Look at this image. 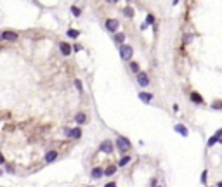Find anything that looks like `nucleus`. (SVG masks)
I'll return each instance as SVG.
<instances>
[{
	"label": "nucleus",
	"instance_id": "nucleus-1",
	"mask_svg": "<svg viewBox=\"0 0 222 187\" xmlns=\"http://www.w3.org/2000/svg\"><path fill=\"white\" fill-rule=\"evenodd\" d=\"M116 151H120L121 154H129V151L132 149V144H130V140L129 139H125V137H121V135H118L116 137Z\"/></svg>",
	"mask_w": 222,
	"mask_h": 187
},
{
	"label": "nucleus",
	"instance_id": "nucleus-2",
	"mask_svg": "<svg viewBox=\"0 0 222 187\" xmlns=\"http://www.w3.org/2000/svg\"><path fill=\"white\" fill-rule=\"evenodd\" d=\"M115 149H116V144H115V142H111L110 139L102 140L101 144H99V151H101V153H104V154H111Z\"/></svg>",
	"mask_w": 222,
	"mask_h": 187
},
{
	"label": "nucleus",
	"instance_id": "nucleus-3",
	"mask_svg": "<svg viewBox=\"0 0 222 187\" xmlns=\"http://www.w3.org/2000/svg\"><path fill=\"white\" fill-rule=\"evenodd\" d=\"M132 56H134V49H132L130 45H127V43H123L120 45V57L123 61H130Z\"/></svg>",
	"mask_w": 222,
	"mask_h": 187
},
{
	"label": "nucleus",
	"instance_id": "nucleus-4",
	"mask_svg": "<svg viewBox=\"0 0 222 187\" xmlns=\"http://www.w3.org/2000/svg\"><path fill=\"white\" fill-rule=\"evenodd\" d=\"M118 28H120V21L118 19H115V18H113V19H106V30L110 31V33H116V31H118Z\"/></svg>",
	"mask_w": 222,
	"mask_h": 187
},
{
	"label": "nucleus",
	"instance_id": "nucleus-5",
	"mask_svg": "<svg viewBox=\"0 0 222 187\" xmlns=\"http://www.w3.org/2000/svg\"><path fill=\"white\" fill-rule=\"evenodd\" d=\"M18 38H19V35H18L16 31H10V30L2 31V40H4V42H16Z\"/></svg>",
	"mask_w": 222,
	"mask_h": 187
},
{
	"label": "nucleus",
	"instance_id": "nucleus-6",
	"mask_svg": "<svg viewBox=\"0 0 222 187\" xmlns=\"http://www.w3.org/2000/svg\"><path fill=\"white\" fill-rule=\"evenodd\" d=\"M217 142H221V144H222V128H219V130H217V132L213 133L212 137L208 139V142H207V146H208V147H212V146H215Z\"/></svg>",
	"mask_w": 222,
	"mask_h": 187
},
{
	"label": "nucleus",
	"instance_id": "nucleus-7",
	"mask_svg": "<svg viewBox=\"0 0 222 187\" xmlns=\"http://www.w3.org/2000/svg\"><path fill=\"white\" fill-rule=\"evenodd\" d=\"M137 83H139L141 87H148V85H149V75H148L146 71H139V73H137Z\"/></svg>",
	"mask_w": 222,
	"mask_h": 187
},
{
	"label": "nucleus",
	"instance_id": "nucleus-8",
	"mask_svg": "<svg viewBox=\"0 0 222 187\" xmlns=\"http://www.w3.org/2000/svg\"><path fill=\"white\" fill-rule=\"evenodd\" d=\"M59 158V153L56 151V149H51V151H47L45 153V156H43V161L45 163H56V159Z\"/></svg>",
	"mask_w": 222,
	"mask_h": 187
},
{
	"label": "nucleus",
	"instance_id": "nucleus-9",
	"mask_svg": "<svg viewBox=\"0 0 222 187\" xmlns=\"http://www.w3.org/2000/svg\"><path fill=\"white\" fill-rule=\"evenodd\" d=\"M64 133H66V137H70V139H80V137H82V130H80V127L66 128V130H64Z\"/></svg>",
	"mask_w": 222,
	"mask_h": 187
},
{
	"label": "nucleus",
	"instance_id": "nucleus-10",
	"mask_svg": "<svg viewBox=\"0 0 222 187\" xmlns=\"http://www.w3.org/2000/svg\"><path fill=\"white\" fill-rule=\"evenodd\" d=\"M137 95H139V100H142L144 104H151V102H153V99H154V95H153L151 92H146V90L139 92Z\"/></svg>",
	"mask_w": 222,
	"mask_h": 187
},
{
	"label": "nucleus",
	"instance_id": "nucleus-11",
	"mask_svg": "<svg viewBox=\"0 0 222 187\" xmlns=\"http://www.w3.org/2000/svg\"><path fill=\"white\" fill-rule=\"evenodd\" d=\"M59 50L62 56H70V54H73V47H71L68 42H61L59 43Z\"/></svg>",
	"mask_w": 222,
	"mask_h": 187
},
{
	"label": "nucleus",
	"instance_id": "nucleus-12",
	"mask_svg": "<svg viewBox=\"0 0 222 187\" xmlns=\"http://www.w3.org/2000/svg\"><path fill=\"white\" fill-rule=\"evenodd\" d=\"M75 123L76 125H85V123H89V116L85 113H76L75 114Z\"/></svg>",
	"mask_w": 222,
	"mask_h": 187
},
{
	"label": "nucleus",
	"instance_id": "nucleus-13",
	"mask_svg": "<svg viewBox=\"0 0 222 187\" xmlns=\"http://www.w3.org/2000/svg\"><path fill=\"white\" fill-rule=\"evenodd\" d=\"M90 177L94 178V180H99V178L104 177V170H102L101 166H96V168H92V172H90Z\"/></svg>",
	"mask_w": 222,
	"mask_h": 187
},
{
	"label": "nucleus",
	"instance_id": "nucleus-14",
	"mask_svg": "<svg viewBox=\"0 0 222 187\" xmlns=\"http://www.w3.org/2000/svg\"><path fill=\"white\" fill-rule=\"evenodd\" d=\"M173 130H175L177 133H181L182 137H187V135H189V130L184 127V125H181V123H177V125L173 127Z\"/></svg>",
	"mask_w": 222,
	"mask_h": 187
},
{
	"label": "nucleus",
	"instance_id": "nucleus-15",
	"mask_svg": "<svg viewBox=\"0 0 222 187\" xmlns=\"http://www.w3.org/2000/svg\"><path fill=\"white\" fill-rule=\"evenodd\" d=\"M189 99H191L194 104H203V97L198 92H191V94H189Z\"/></svg>",
	"mask_w": 222,
	"mask_h": 187
},
{
	"label": "nucleus",
	"instance_id": "nucleus-16",
	"mask_svg": "<svg viewBox=\"0 0 222 187\" xmlns=\"http://www.w3.org/2000/svg\"><path fill=\"white\" fill-rule=\"evenodd\" d=\"M116 165H108V166L104 168V177H111V175H115V172H116Z\"/></svg>",
	"mask_w": 222,
	"mask_h": 187
},
{
	"label": "nucleus",
	"instance_id": "nucleus-17",
	"mask_svg": "<svg viewBox=\"0 0 222 187\" xmlns=\"http://www.w3.org/2000/svg\"><path fill=\"white\" fill-rule=\"evenodd\" d=\"M130 159H132V158L129 156V154H123V156L120 158V161H118V166H121V168H123V166H127V165L130 163Z\"/></svg>",
	"mask_w": 222,
	"mask_h": 187
},
{
	"label": "nucleus",
	"instance_id": "nucleus-18",
	"mask_svg": "<svg viewBox=\"0 0 222 187\" xmlns=\"http://www.w3.org/2000/svg\"><path fill=\"white\" fill-rule=\"evenodd\" d=\"M125 38H127L125 33H116V35H115V42H116L118 45H123V43H125Z\"/></svg>",
	"mask_w": 222,
	"mask_h": 187
},
{
	"label": "nucleus",
	"instance_id": "nucleus-19",
	"mask_svg": "<svg viewBox=\"0 0 222 187\" xmlns=\"http://www.w3.org/2000/svg\"><path fill=\"white\" fill-rule=\"evenodd\" d=\"M121 12H123V16H125V18H129V19H130V18H134V9H132L130 5L123 7V10H121Z\"/></svg>",
	"mask_w": 222,
	"mask_h": 187
},
{
	"label": "nucleus",
	"instance_id": "nucleus-20",
	"mask_svg": "<svg viewBox=\"0 0 222 187\" xmlns=\"http://www.w3.org/2000/svg\"><path fill=\"white\" fill-rule=\"evenodd\" d=\"M129 68H130V71H132V73H135V75L141 71V68H139V62H135V61H132L130 64H129Z\"/></svg>",
	"mask_w": 222,
	"mask_h": 187
},
{
	"label": "nucleus",
	"instance_id": "nucleus-21",
	"mask_svg": "<svg viewBox=\"0 0 222 187\" xmlns=\"http://www.w3.org/2000/svg\"><path fill=\"white\" fill-rule=\"evenodd\" d=\"M66 35H68V37H70V38H78V37H80V31L78 30H68V33H66Z\"/></svg>",
	"mask_w": 222,
	"mask_h": 187
},
{
	"label": "nucleus",
	"instance_id": "nucleus-22",
	"mask_svg": "<svg viewBox=\"0 0 222 187\" xmlns=\"http://www.w3.org/2000/svg\"><path fill=\"white\" fill-rule=\"evenodd\" d=\"M146 23H148L149 26H153V28H154V23H156V18H154L153 14H148V16H146Z\"/></svg>",
	"mask_w": 222,
	"mask_h": 187
},
{
	"label": "nucleus",
	"instance_id": "nucleus-23",
	"mask_svg": "<svg viewBox=\"0 0 222 187\" xmlns=\"http://www.w3.org/2000/svg\"><path fill=\"white\" fill-rule=\"evenodd\" d=\"M71 14H73V16H75V18H80L82 16V10L78 9V7H76V5H71Z\"/></svg>",
	"mask_w": 222,
	"mask_h": 187
},
{
	"label": "nucleus",
	"instance_id": "nucleus-24",
	"mask_svg": "<svg viewBox=\"0 0 222 187\" xmlns=\"http://www.w3.org/2000/svg\"><path fill=\"white\" fill-rule=\"evenodd\" d=\"M73 83H75V87H76V90H78V92H83V85H82V81L78 78L73 80Z\"/></svg>",
	"mask_w": 222,
	"mask_h": 187
},
{
	"label": "nucleus",
	"instance_id": "nucleus-25",
	"mask_svg": "<svg viewBox=\"0 0 222 187\" xmlns=\"http://www.w3.org/2000/svg\"><path fill=\"white\" fill-rule=\"evenodd\" d=\"M80 50H82L80 43H75V45H73V52H80Z\"/></svg>",
	"mask_w": 222,
	"mask_h": 187
},
{
	"label": "nucleus",
	"instance_id": "nucleus-26",
	"mask_svg": "<svg viewBox=\"0 0 222 187\" xmlns=\"http://www.w3.org/2000/svg\"><path fill=\"white\" fill-rule=\"evenodd\" d=\"M207 182V170H203V173H201V184H205Z\"/></svg>",
	"mask_w": 222,
	"mask_h": 187
},
{
	"label": "nucleus",
	"instance_id": "nucleus-27",
	"mask_svg": "<svg viewBox=\"0 0 222 187\" xmlns=\"http://www.w3.org/2000/svg\"><path fill=\"white\" fill-rule=\"evenodd\" d=\"M193 35H186V38H184V43H187V42H191Z\"/></svg>",
	"mask_w": 222,
	"mask_h": 187
},
{
	"label": "nucleus",
	"instance_id": "nucleus-28",
	"mask_svg": "<svg viewBox=\"0 0 222 187\" xmlns=\"http://www.w3.org/2000/svg\"><path fill=\"white\" fill-rule=\"evenodd\" d=\"M151 187H158V180H156V178H153V180H151Z\"/></svg>",
	"mask_w": 222,
	"mask_h": 187
},
{
	"label": "nucleus",
	"instance_id": "nucleus-29",
	"mask_svg": "<svg viewBox=\"0 0 222 187\" xmlns=\"http://www.w3.org/2000/svg\"><path fill=\"white\" fill-rule=\"evenodd\" d=\"M148 26H149V24H148V23H142V26H141V30L144 31V30H148Z\"/></svg>",
	"mask_w": 222,
	"mask_h": 187
},
{
	"label": "nucleus",
	"instance_id": "nucleus-30",
	"mask_svg": "<svg viewBox=\"0 0 222 187\" xmlns=\"http://www.w3.org/2000/svg\"><path fill=\"white\" fill-rule=\"evenodd\" d=\"M104 187H116V184H115V182H108Z\"/></svg>",
	"mask_w": 222,
	"mask_h": 187
},
{
	"label": "nucleus",
	"instance_id": "nucleus-31",
	"mask_svg": "<svg viewBox=\"0 0 222 187\" xmlns=\"http://www.w3.org/2000/svg\"><path fill=\"white\" fill-rule=\"evenodd\" d=\"M106 2H108V4H116L118 0H106Z\"/></svg>",
	"mask_w": 222,
	"mask_h": 187
},
{
	"label": "nucleus",
	"instance_id": "nucleus-32",
	"mask_svg": "<svg viewBox=\"0 0 222 187\" xmlns=\"http://www.w3.org/2000/svg\"><path fill=\"white\" fill-rule=\"evenodd\" d=\"M219 187H222V182H219Z\"/></svg>",
	"mask_w": 222,
	"mask_h": 187
},
{
	"label": "nucleus",
	"instance_id": "nucleus-33",
	"mask_svg": "<svg viewBox=\"0 0 222 187\" xmlns=\"http://www.w3.org/2000/svg\"><path fill=\"white\" fill-rule=\"evenodd\" d=\"M158 187H160V186H158Z\"/></svg>",
	"mask_w": 222,
	"mask_h": 187
}]
</instances>
